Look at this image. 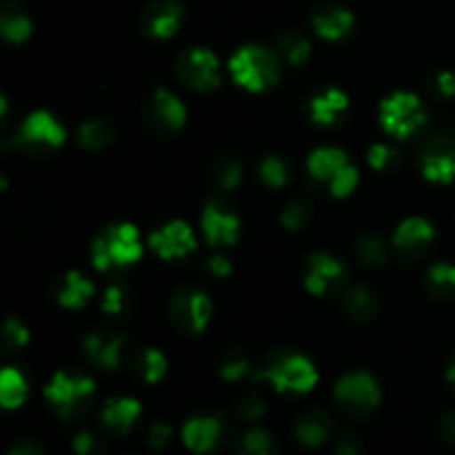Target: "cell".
Returning <instances> with one entry per match:
<instances>
[{"label": "cell", "instance_id": "obj_5", "mask_svg": "<svg viewBox=\"0 0 455 455\" xmlns=\"http://www.w3.org/2000/svg\"><path fill=\"white\" fill-rule=\"evenodd\" d=\"M307 172L314 180L324 182L333 198H347L358 187V169L338 147H320L307 158Z\"/></svg>", "mask_w": 455, "mask_h": 455}, {"label": "cell", "instance_id": "obj_30", "mask_svg": "<svg viewBox=\"0 0 455 455\" xmlns=\"http://www.w3.org/2000/svg\"><path fill=\"white\" fill-rule=\"evenodd\" d=\"M133 369H136L138 378H142V380L149 382V385H156V382H160L164 378L169 363L167 358H164L163 351L149 347V349H145L138 355V360H133Z\"/></svg>", "mask_w": 455, "mask_h": 455}, {"label": "cell", "instance_id": "obj_13", "mask_svg": "<svg viewBox=\"0 0 455 455\" xmlns=\"http://www.w3.org/2000/svg\"><path fill=\"white\" fill-rule=\"evenodd\" d=\"M149 247L163 260H178L196 251V235L185 220H172L151 231Z\"/></svg>", "mask_w": 455, "mask_h": 455}, {"label": "cell", "instance_id": "obj_4", "mask_svg": "<svg viewBox=\"0 0 455 455\" xmlns=\"http://www.w3.org/2000/svg\"><path fill=\"white\" fill-rule=\"evenodd\" d=\"M93 391L96 387H93L92 378L83 376V373L58 371L44 387V398L60 420L69 422L87 416V411L92 409Z\"/></svg>", "mask_w": 455, "mask_h": 455}, {"label": "cell", "instance_id": "obj_2", "mask_svg": "<svg viewBox=\"0 0 455 455\" xmlns=\"http://www.w3.org/2000/svg\"><path fill=\"white\" fill-rule=\"evenodd\" d=\"M256 380L267 382L278 394H309L318 382V371L307 355L298 351H275L267 367L256 373Z\"/></svg>", "mask_w": 455, "mask_h": 455}, {"label": "cell", "instance_id": "obj_38", "mask_svg": "<svg viewBox=\"0 0 455 455\" xmlns=\"http://www.w3.org/2000/svg\"><path fill=\"white\" fill-rule=\"evenodd\" d=\"M234 411H235V416L240 418V420L256 422V420H260L262 416H265L267 403H265V398H262V395L253 394V391H251V394H243L238 400H235Z\"/></svg>", "mask_w": 455, "mask_h": 455}, {"label": "cell", "instance_id": "obj_27", "mask_svg": "<svg viewBox=\"0 0 455 455\" xmlns=\"http://www.w3.org/2000/svg\"><path fill=\"white\" fill-rule=\"evenodd\" d=\"M427 291L438 300L455 298V265L453 262H435L427 271Z\"/></svg>", "mask_w": 455, "mask_h": 455}, {"label": "cell", "instance_id": "obj_8", "mask_svg": "<svg viewBox=\"0 0 455 455\" xmlns=\"http://www.w3.org/2000/svg\"><path fill=\"white\" fill-rule=\"evenodd\" d=\"M67 132L49 111H31L25 120H22L20 129H18L13 145L18 149L27 151V154H44L62 147Z\"/></svg>", "mask_w": 455, "mask_h": 455}, {"label": "cell", "instance_id": "obj_32", "mask_svg": "<svg viewBox=\"0 0 455 455\" xmlns=\"http://www.w3.org/2000/svg\"><path fill=\"white\" fill-rule=\"evenodd\" d=\"M240 178H243V164L235 156H222L213 163L212 180L220 191L235 189L240 185Z\"/></svg>", "mask_w": 455, "mask_h": 455}, {"label": "cell", "instance_id": "obj_48", "mask_svg": "<svg viewBox=\"0 0 455 455\" xmlns=\"http://www.w3.org/2000/svg\"><path fill=\"white\" fill-rule=\"evenodd\" d=\"M9 455H44L43 447L36 443H20L18 447H13Z\"/></svg>", "mask_w": 455, "mask_h": 455}, {"label": "cell", "instance_id": "obj_22", "mask_svg": "<svg viewBox=\"0 0 455 455\" xmlns=\"http://www.w3.org/2000/svg\"><path fill=\"white\" fill-rule=\"evenodd\" d=\"M333 431V420L323 409H309L296 422V438L305 447H320L329 440Z\"/></svg>", "mask_w": 455, "mask_h": 455}, {"label": "cell", "instance_id": "obj_40", "mask_svg": "<svg viewBox=\"0 0 455 455\" xmlns=\"http://www.w3.org/2000/svg\"><path fill=\"white\" fill-rule=\"evenodd\" d=\"M129 302H132L129 289L124 284H111L102 296V311L109 315H123L129 309Z\"/></svg>", "mask_w": 455, "mask_h": 455}, {"label": "cell", "instance_id": "obj_18", "mask_svg": "<svg viewBox=\"0 0 455 455\" xmlns=\"http://www.w3.org/2000/svg\"><path fill=\"white\" fill-rule=\"evenodd\" d=\"M124 336L118 333H89L83 340L84 358L100 371H116L123 363Z\"/></svg>", "mask_w": 455, "mask_h": 455}, {"label": "cell", "instance_id": "obj_25", "mask_svg": "<svg viewBox=\"0 0 455 455\" xmlns=\"http://www.w3.org/2000/svg\"><path fill=\"white\" fill-rule=\"evenodd\" d=\"M380 302H378L376 293L367 287H354L342 296V311L347 318L355 320V323H369L378 315Z\"/></svg>", "mask_w": 455, "mask_h": 455}, {"label": "cell", "instance_id": "obj_31", "mask_svg": "<svg viewBox=\"0 0 455 455\" xmlns=\"http://www.w3.org/2000/svg\"><path fill=\"white\" fill-rule=\"evenodd\" d=\"M235 455H280V449L269 431L251 429L235 443Z\"/></svg>", "mask_w": 455, "mask_h": 455}, {"label": "cell", "instance_id": "obj_36", "mask_svg": "<svg viewBox=\"0 0 455 455\" xmlns=\"http://www.w3.org/2000/svg\"><path fill=\"white\" fill-rule=\"evenodd\" d=\"M311 220V204L307 198L289 200L287 207L280 213V222L287 231H300L309 225Z\"/></svg>", "mask_w": 455, "mask_h": 455}, {"label": "cell", "instance_id": "obj_21", "mask_svg": "<svg viewBox=\"0 0 455 455\" xmlns=\"http://www.w3.org/2000/svg\"><path fill=\"white\" fill-rule=\"evenodd\" d=\"M349 109V98L340 89H327L309 100V116L320 127H331Z\"/></svg>", "mask_w": 455, "mask_h": 455}, {"label": "cell", "instance_id": "obj_29", "mask_svg": "<svg viewBox=\"0 0 455 455\" xmlns=\"http://www.w3.org/2000/svg\"><path fill=\"white\" fill-rule=\"evenodd\" d=\"M27 391H29V387H27L25 376L18 369H3V373H0V403L4 409L20 407L27 398Z\"/></svg>", "mask_w": 455, "mask_h": 455}, {"label": "cell", "instance_id": "obj_33", "mask_svg": "<svg viewBox=\"0 0 455 455\" xmlns=\"http://www.w3.org/2000/svg\"><path fill=\"white\" fill-rule=\"evenodd\" d=\"M280 52L284 53L289 65L302 67L311 56V43L300 34V31H287L278 38Z\"/></svg>", "mask_w": 455, "mask_h": 455}, {"label": "cell", "instance_id": "obj_16", "mask_svg": "<svg viewBox=\"0 0 455 455\" xmlns=\"http://www.w3.org/2000/svg\"><path fill=\"white\" fill-rule=\"evenodd\" d=\"M420 172L429 182L451 185L455 180V145L438 138L431 140L420 154Z\"/></svg>", "mask_w": 455, "mask_h": 455}, {"label": "cell", "instance_id": "obj_41", "mask_svg": "<svg viewBox=\"0 0 455 455\" xmlns=\"http://www.w3.org/2000/svg\"><path fill=\"white\" fill-rule=\"evenodd\" d=\"M3 340L7 349H22L29 342V329L16 318H7L3 329Z\"/></svg>", "mask_w": 455, "mask_h": 455}, {"label": "cell", "instance_id": "obj_45", "mask_svg": "<svg viewBox=\"0 0 455 455\" xmlns=\"http://www.w3.org/2000/svg\"><path fill=\"white\" fill-rule=\"evenodd\" d=\"M363 453V444L355 435H342L336 444V455H360Z\"/></svg>", "mask_w": 455, "mask_h": 455}, {"label": "cell", "instance_id": "obj_42", "mask_svg": "<svg viewBox=\"0 0 455 455\" xmlns=\"http://www.w3.org/2000/svg\"><path fill=\"white\" fill-rule=\"evenodd\" d=\"M74 451L76 455H107V447L98 435L80 431L74 438Z\"/></svg>", "mask_w": 455, "mask_h": 455}, {"label": "cell", "instance_id": "obj_26", "mask_svg": "<svg viewBox=\"0 0 455 455\" xmlns=\"http://www.w3.org/2000/svg\"><path fill=\"white\" fill-rule=\"evenodd\" d=\"M31 18L18 4L7 3L0 13V31L9 43H25L31 36Z\"/></svg>", "mask_w": 455, "mask_h": 455}, {"label": "cell", "instance_id": "obj_3", "mask_svg": "<svg viewBox=\"0 0 455 455\" xmlns=\"http://www.w3.org/2000/svg\"><path fill=\"white\" fill-rule=\"evenodd\" d=\"M140 258V234L132 222L107 227L92 244V262L98 271L123 269V267L138 262Z\"/></svg>", "mask_w": 455, "mask_h": 455}, {"label": "cell", "instance_id": "obj_28", "mask_svg": "<svg viewBox=\"0 0 455 455\" xmlns=\"http://www.w3.org/2000/svg\"><path fill=\"white\" fill-rule=\"evenodd\" d=\"M114 138H116V132L114 127H111V123H107V120H100V118L87 120V123L80 124L78 129L80 147L87 151L105 149V147H109L111 142H114Z\"/></svg>", "mask_w": 455, "mask_h": 455}, {"label": "cell", "instance_id": "obj_43", "mask_svg": "<svg viewBox=\"0 0 455 455\" xmlns=\"http://www.w3.org/2000/svg\"><path fill=\"white\" fill-rule=\"evenodd\" d=\"M169 440H172V427L163 425V422H158V425L151 427L149 435H147V444H149L154 451H160V449L167 447Z\"/></svg>", "mask_w": 455, "mask_h": 455}, {"label": "cell", "instance_id": "obj_34", "mask_svg": "<svg viewBox=\"0 0 455 455\" xmlns=\"http://www.w3.org/2000/svg\"><path fill=\"white\" fill-rule=\"evenodd\" d=\"M258 178H260L262 185L271 187V189H280L289 180V164L280 156H265L258 164Z\"/></svg>", "mask_w": 455, "mask_h": 455}, {"label": "cell", "instance_id": "obj_47", "mask_svg": "<svg viewBox=\"0 0 455 455\" xmlns=\"http://www.w3.org/2000/svg\"><path fill=\"white\" fill-rule=\"evenodd\" d=\"M207 267L213 275H218V278H227V275H231V262L227 260L225 256H213Z\"/></svg>", "mask_w": 455, "mask_h": 455}, {"label": "cell", "instance_id": "obj_7", "mask_svg": "<svg viewBox=\"0 0 455 455\" xmlns=\"http://www.w3.org/2000/svg\"><path fill=\"white\" fill-rule=\"evenodd\" d=\"M427 123V109L411 92H395L380 102V124L389 136L411 138Z\"/></svg>", "mask_w": 455, "mask_h": 455}, {"label": "cell", "instance_id": "obj_20", "mask_svg": "<svg viewBox=\"0 0 455 455\" xmlns=\"http://www.w3.org/2000/svg\"><path fill=\"white\" fill-rule=\"evenodd\" d=\"M222 434V422L213 416H200L191 418L185 427H182V440L187 447L194 453H209L220 444Z\"/></svg>", "mask_w": 455, "mask_h": 455}, {"label": "cell", "instance_id": "obj_37", "mask_svg": "<svg viewBox=\"0 0 455 455\" xmlns=\"http://www.w3.org/2000/svg\"><path fill=\"white\" fill-rule=\"evenodd\" d=\"M249 369H251V363H249V358L240 349L227 351V354L222 355L220 364H218V373H220L222 380L227 382L243 380L249 373Z\"/></svg>", "mask_w": 455, "mask_h": 455}, {"label": "cell", "instance_id": "obj_24", "mask_svg": "<svg viewBox=\"0 0 455 455\" xmlns=\"http://www.w3.org/2000/svg\"><path fill=\"white\" fill-rule=\"evenodd\" d=\"M56 296L58 305L65 307V309H83L93 298V284L80 271H69L58 284Z\"/></svg>", "mask_w": 455, "mask_h": 455}, {"label": "cell", "instance_id": "obj_17", "mask_svg": "<svg viewBox=\"0 0 455 455\" xmlns=\"http://www.w3.org/2000/svg\"><path fill=\"white\" fill-rule=\"evenodd\" d=\"M435 243V229L425 218H407L394 234V249L400 256L418 258Z\"/></svg>", "mask_w": 455, "mask_h": 455}, {"label": "cell", "instance_id": "obj_10", "mask_svg": "<svg viewBox=\"0 0 455 455\" xmlns=\"http://www.w3.org/2000/svg\"><path fill=\"white\" fill-rule=\"evenodd\" d=\"M213 305L209 296L200 289L182 287L169 302V318L173 327L185 333H203L212 320Z\"/></svg>", "mask_w": 455, "mask_h": 455}, {"label": "cell", "instance_id": "obj_39", "mask_svg": "<svg viewBox=\"0 0 455 455\" xmlns=\"http://www.w3.org/2000/svg\"><path fill=\"white\" fill-rule=\"evenodd\" d=\"M369 164H371L376 172H394L400 164V154L394 147L385 145V142H378L369 149Z\"/></svg>", "mask_w": 455, "mask_h": 455}, {"label": "cell", "instance_id": "obj_19", "mask_svg": "<svg viewBox=\"0 0 455 455\" xmlns=\"http://www.w3.org/2000/svg\"><path fill=\"white\" fill-rule=\"evenodd\" d=\"M311 25L320 38L340 40L351 34L355 18L349 9L340 7V4H320L311 13Z\"/></svg>", "mask_w": 455, "mask_h": 455}, {"label": "cell", "instance_id": "obj_11", "mask_svg": "<svg viewBox=\"0 0 455 455\" xmlns=\"http://www.w3.org/2000/svg\"><path fill=\"white\" fill-rule=\"evenodd\" d=\"M349 278V269L340 258L331 253H314L305 265V289L311 296H331L340 291Z\"/></svg>", "mask_w": 455, "mask_h": 455}, {"label": "cell", "instance_id": "obj_9", "mask_svg": "<svg viewBox=\"0 0 455 455\" xmlns=\"http://www.w3.org/2000/svg\"><path fill=\"white\" fill-rule=\"evenodd\" d=\"M176 76L196 92H209L220 84V62L207 47H189L178 56Z\"/></svg>", "mask_w": 455, "mask_h": 455}, {"label": "cell", "instance_id": "obj_12", "mask_svg": "<svg viewBox=\"0 0 455 455\" xmlns=\"http://www.w3.org/2000/svg\"><path fill=\"white\" fill-rule=\"evenodd\" d=\"M145 123L158 133H173L185 127L187 123V107L178 96H173L169 89H156L145 102Z\"/></svg>", "mask_w": 455, "mask_h": 455}, {"label": "cell", "instance_id": "obj_35", "mask_svg": "<svg viewBox=\"0 0 455 455\" xmlns=\"http://www.w3.org/2000/svg\"><path fill=\"white\" fill-rule=\"evenodd\" d=\"M355 256H358V260L363 262L364 267H382L387 262V256H389V253H387L385 243H382L378 235L367 234L358 240V244H355Z\"/></svg>", "mask_w": 455, "mask_h": 455}, {"label": "cell", "instance_id": "obj_6", "mask_svg": "<svg viewBox=\"0 0 455 455\" xmlns=\"http://www.w3.org/2000/svg\"><path fill=\"white\" fill-rule=\"evenodd\" d=\"M333 398H336L338 409L347 418L363 420V418H369L380 407L382 391L376 378L364 371H354L338 380L336 389H333Z\"/></svg>", "mask_w": 455, "mask_h": 455}, {"label": "cell", "instance_id": "obj_23", "mask_svg": "<svg viewBox=\"0 0 455 455\" xmlns=\"http://www.w3.org/2000/svg\"><path fill=\"white\" fill-rule=\"evenodd\" d=\"M140 403L133 398H111L107 400L105 409H102V425L111 431V434H127L133 425H136L138 416H140Z\"/></svg>", "mask_w": 455, "mask_h": 455}, {"label": "cell", "instance_id": "obj_15", "mask_svg": "<svg viewBox=\"0 0 455 455\" xmlns=\"http://www.w3.org/2000/svg\"><path fill=\"white\" fill-rule=\"evenodd\" d=\"M200 227H203L204 238L212 247H234L240 238L238 216L216 203H209L203 209Z\"/></svg>", "mask_w": 455, "mask_h": 455}, {"label": "cell", "instance_id": "obj_14", "mask_svg": "<svg viewBox=\"0 0 455 455\" xmlns=\"http://www.w3.org/2000/svg\"><path fill=\"white\" fill-rule=\"evenodd\" d=\"M182 16H185V9L180 0H151L142 12V31L149 38L167 40L178 31Z\"/></svg>", "mask_w": 455, "mask_h": 455}, {"label": "cell", "instance_id": "obj_1", "mask_svg": "<svg viewBox=\"0 0 455 455\" xmlns=\"http://www.w3.org/2000/svg\"><path fill=\"white\" fill-rule=\"evenodd\" d=\"M229 71L235 84L251 93L267 92L280 80V58L262 44H244L231 56Z\"/></svg>", "mask_w": 455, "mask_h": 455}, {"label": "cell", "instance_id": "obj_44", "mask_svg": "<svg viewBox=\"0 0 455 455\" xmlns=\"http://www.w3.org/2000/svg\"><path fill=\"white\" fill-rule=\"evenodd\" d=\"M434 87L440 96L453 98L455 96V74L453 71H440V74L435 76Z\"/></svg>", "mask_w": 455, "mask_h": 455}, {"label": "cell", "instance_id": "obj_46", "mask_svg": "<svg viewBox=\"0 0 455 455\" xmlns=\"http://www.w3.org/2000/svg\"><path fill=\"white\" fill-rule=\"evenodd\" d=\"M440 438L447 444H455V411H449L440 420Z\"/></svg>", "mask_w": 455, "mask_h": 455}, {"label": "cell", "instance_id": "obj_49", "mask_svg": "<svg viewBox=\"0 0 455 455\" xmlns=\"http://www.w3.org/2000/svg\"><path fill=\"white\" fill-rule=\"evenodd\" d=\"M447 382H449V387H451V389L455 391V358H453V363L449 364V369H447Z\"/></svg>", "mask_w": 455, "mask_h": 455}]
</instances>
